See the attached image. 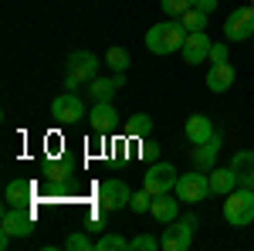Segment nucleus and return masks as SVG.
<instances>
[{
	"label": "nucleus",
	"instance_id": "39448f33",
	"mask_svg": "<svg viewBox=\"0 0 254 251\" xmlns=\"http://www.w3.org/2000/svg\"><path fill=\"white\" fill-rule=\"evenodd\" d=\"M176 180H180V173H176L173 163H153V167L142 173V187L153 193V197H159V193L176 190Z\"/></svg>",
	"mask_w": 254,
	"mask_h": 251
},
{
	"label": "nucleus",
	"instance_id": "f3484780",
	"mask_svg": "<svg viewBox=\"0 0 254 251\" xmlns=\"http://www.w3.org/2000/svg\"><path fill=\"white\" fill-rule=\"evenodd\" d=\"M3 197H7L10 207H31L34 204V183L31 180H10Z\"/></svg>",
	"mask_w": 254,
	"mask_h": 251
},
{
	"label": "nucleus",
	"instance_id": "9b49d317",
	"mask_svg": "<svg viewBox=\"0 0 254 251\" xmlns=\"http://www.w3.org/2000/svg\"><path fill=\"white\" fill-rule=\"evenodd\" d=\"M207 58H210V38H207V31L187 34V41H183V61L187 65H203Z\"/></svg>",
	"mask_w": 254,
	"mask_h": 251
},
{
	"label": "nucleus",
	"instance_id": "2eb2a0df",
	"mask_svg": "<svg viewBox=\"0 0 254 251\" xmlns=\"http://www.w3.org/2000/svg\"><path fill=\"white\" fill-rule=\"evenodd\" d=\"M149 214L156 217L159 224H170V221H176V214H180V197H176L173 190L153 197V207H149Z\"/></svg>",
	"mask_w": 254,
	"mask_h": 251
},
{
	"label": "nucleus",
	"instance_id": "f8f14e48",
	"mask_svg": "<svg viewBox=\"0 0 254 251\" xmlns=\"http://www.w3.org/2000/svg\"><path fill=\"white\" fill-rule=\"evenodd\" d=\"M88 119H92V129H95L98 136L112 133V129L119 126V112H116V105H112V102H95V105H92V112H88Z\"/></svg>",
	"mask_w": 254,
	"mask_h": 251
},
{
	"label": "nucleus",
	"instance_id": "c85d7f7f",
	"mask_svg": "<svg viewBox=\"0 0 254 251\" xmlns=\"http://www.w3.org/2000/svg\"><path fill=\"white\" fill-rule=\"evenodd\" d=\"M210 61H214V65H224V61H227V41L210 44Z\"/></svg>",
	"mask_w": 254,
	"mask_h": 251
},
{
	"label": "nucleus",
	"instance_id": "1a4fd4ad",
	"mask_svg": "<svg viewBox=\"0 0 254 251\" xmlns=\"http://www.w3.org/2000/svg\"><path fill=\"white\" fill-rule=\"evenodd\" d=\"M224 38L227 41L254 38V7H237V10H231V17L224 20Z\"/></svg>",
	"mask_w": 254,
	"mask_h": 251
},
{
	"label": "nucleus",
	"instance_id": "a878e982",
	"mask_svg": "<svg viewBox=\"0 0 254 251\" xmlns=\"http://www.w3.org/2000/svg\"><path fill=\"white\" fill-rule=\"evenodd\" d=\"M159 7H163L166 17H183V10L193 7V0H159Z\"/></svg>",
	"mask_w": 254,
	"mask_h": 251
},
{
	"label": "nucleus",
	"instance_id": "20e7f679",
	"mask_svg": "<svg viewBox=\"0 0 254 251\" xmlns=\"http://www.w3.org/2000/svg\"><path fill=\"white\" fill-rule=\"evenodd\" d=\"M176 197L183 200V204H200V200H207V193H210V176L203 173V170H193V173H183L176 180Z\"/></svg>",
	"mask_w": 254,
	"mask_h": 251
},
{
	"label": "nucleus",
	"instance_id": "4468645a",
	"mask_svg": "<svg viewBox=\"0 0 254 251\" xmlns=\"http://www.w3.org/2000/svg\"><path fill=\"white\" fill-rule=\"evenodd\" d=\"M214 122H210V116H203V112H196V116L187 119V126H183V136H187V143H193V146H200V143H207L210 136H214Z\"/></svg>",
	"mask_w": 254,
	"mask_h": 251
},
{
	"label": "nucleus",
	"instance_id": "ddd939ff",
	"mask_svg": "<svg viewBox=\"0 0 254 251\" xmlns=\"http://www.w3.org/2000/svg\"><path fill=\"white\" fill-rule=\"evenodd\" d=\"M217 156H220V133H214L207 143L193 146V170L210 173V170H214V163H217Z\"/></svg>",
	"mask_w": 254,
	"mask_h": 251
},
{
	"label": "nucleus",
	"instance_id": "5701e85b",
	"mask_svg": "<svg viewBox=\"0 0 254 251\" xmlns=\"http://www.w3.org/2000/svg\"><path fill=\"white\" fill-rule=\"evenodd\" d=\"M207 20H210V14H207V10H200V7H190V10H183L180 24L187 27V34H193V31H207Z\"/></svg>",
	"mask_w": 254,
	"mask_h": 251
},
{
	"label": "nucleus",
	"instance_id": "412c9836",
	"mask_svg": "<svg viewBox=\"0 0 254 251\" xmlns=\"http://www.w3.org/2000/svg\"><path fill=\"white\" fill-rule=\"evenodd\" d=\"M122 133H126V136H139V139L149 136V133H153V116H149V112H136V116H129V122L122 126Z\"/></svg>",
	"mask_w": 254,
	"mask_h": 251
},
{
	"label": "nucleus",
	"instance_id": "cd10ccee",
	"mask_svg": "<svg viewBox=\"0 0 254 251\" xmlns=\"http://www.w3.org/2000/svg\"><path fill=\"white\" fill-rule=\"evenodd\" d=\"M156 248H163V241H156L153 234H139L129 241V251H156Z\"/></svg>",
	"mask_w": 254,
	"mask_h": 251
},
{
	"label": "nucleus",
	"instance_id": "f257e3e1",
	"mask_svg": "<svg viewBox=\"0 0 254 251\" xmlns=\"http://www.w3.org/2000/svg\"><path fill=\"white\" fill-rule=\"evenodd\" d=\"M183 41H187V27L180 20H159L146 31V48L153 55H173L183 48Z\"/></svg>",
	"mask_w": 254,
	"mask_h": 251
},
{
	"label": "nucleus",
	"instance_id": "7c9ffc66",
	"mask_svg": "<svg viewBox=\"0 0 254 251\" xmlns=\"http://www.w3.org/2000/svg\"><path fill=\"white\" fill-rule=\"evenodd\" d=\"M183 221H187V224H190V228H193V231H196V224H200V217H196V214H187V217H183Z\"/></svg>",
	"mask_w": 254,
	"mask_h": 251
},
{
	"label": "nucleus",
	"instance_id": "b1692460",
	"mask_svg": "<svg viewBox=\"0 0 254 251\" xmlns=\"http://www.w3.org/2000/svg\"><path fill=\"white\" fill-rule=\"evenodd\" d=\"M95 251H129V238H122V234H98L95 241Z\"/></svg>",
	"mask_w": 254,
	"mask_h": 251
},
{
	"label": "nucleus",
	"instance_id": "dca6fc26",
	"mask_svg": "<svg viewBox=\"0 0 254 251\" xmlns=\"http://www.w3.org/2000/svg\"><path fill=\"white\" fill-rule=\"evenodd\" d=\"M122 85H126V75H116V78H92V82H88V95H92V102H112V95H116Z\"/></svg>",
	"mask_w": 254,
	"mask_h": 251
},
{
	"label": "nucleus",
	"instance_id": "0eeeda50",
	"mask_svg": "<svg viewBox=\"0 0 254 251\" xmlns=\"http://www.w3.org/2000/svg\"><path fill=\"white\" fill-rule=\"evenodd\" d=\"M98 204L105 207V211H122V207H129V200H132V190L122 183V180H102L98 183Z\"/></svg>",
	"mask_w": 254,
	"mask_h": 251
},
{
	"label": "nucleus",
	"instance_id": "c756f323",
	"mask_svg": "<svg viewBox=\"0 0 254 251\" xmlns=\"http://www.w3.org/2000/svg\"><path fill=\"white\" fill-rule=\"evenodd\" d=\"M193 7L207 10V14H214V10H217V0H193Z\"/></svg>",
	"mask_w": 254,
	"mask_h": 251
},
{
	"label": "nucleus",
	"instance_id": "a211bd4d",
	"mask_svg": "<svg viewBox=\"0 0 254 251\" xmlns=\"http://www.w3.org/2000/svg\"><path fill=\"white\" fill-rule=\"evenodd\" d=\"M231 170L237 173L241 187H254V150H237L231 160Z\"/></svg>",
	"mask_w": 254,
	"mask_h": 251
},
{
	"label": "nucleus",
	"instance_id": "423d86ee",
	"mask_svg": "<svg viewBox=\"0 0 254 251\" xmlns=\"http://www.w3.org/2000/svg\"><path fill=\"white\" fill-rule=\"evenodd\" d=\"M51 119L58 122V126H75L78 119H85V105H81V98L75 92H61L55 102H51Z\"/></svg>",
	"mask_w": 254,
	"mask_h": 251
},
{
	"label": "nucleus",
	"instance_id": "9d476101",
	"mask_svg": "<svg viewBox=\"0 0 254 251\" xmlns=\"http://www.w3.org/2000/svg\"><path fill=\"white\" fill-rule=\"evenodd\" d=\"M159 241H163L166 251H187L190 245H193V228H190L187 221H170Z\"/></svg>",
	"mask_w": 254,
	"mask_h": 251
},
{
	"label": "nucleus",
	"instance_id": "4be33fe9",
	"mask_svg": "<svg viewBox=\"0 0 254 251\" xmlns=\"http://www.w3.org/2000/svg\"><path fill=\"white\" fill-rule=\"evenodd\" d=\"M105 65H109L116 75H126V72H129V65H132V58H129V51H126V48L112 44V48L105 51Z\"/></svg>",
	"mask_w": 254,
	"mask_h": 251
},
{
	"label": "nucleus",
	"instance_id": "6ab92c4d",
	"mask_svg": "<svg viewBox=\"0 0 254 251\" xmlns=\"http://www.w3.org/2000/svg\"><path fill=\"white\" fill-rule=\"evenodd\" d=\"M234 187H241V183H237V173L231 170V167H214V170H210V193L227 197Z\"/></svg>",
	"mask_w": 254,
	"mask_h": 251
},
{
	"label": "nucleus",
	"instance_id": "7ed1b4c3",
	"mask_svg": "<svg viewBox=\"0 0 254 251\" xmlns=\"http://www.w3.org/2000/svg\"><path fill=\"white\" fill-rule=\"evenodd\" d=\"M98 68H102V61H98L92 51H71V58H68V78H64V88H68V92H75L81 82L98 78Z\"/></svg>",
	"mask_w": 254,
	"mask_h": 251
},
{
	"label": "nucleus",
	"instance_id": "aec40b11",
	"mask_svg": "<svg viewBox=\"0 0 254 251\" xmlns=\"http://www.w3.org/2000/svg\"><path fill=\"white\" fill-rule=\"evenodd\" d=\"M231 85H234V68H231V61H224V65H210L207 88H210V92H227Z\"/></svg>",
	"mask_w": 254,
	"mask_h": 251
},
{
	"label": "nucleus",
	"instance_id": "bb28decb",
	"mask_svg": "<svg viewBox=\"0 0 254 251\" xmlns=\"http://www.w3.org/2000/svg\"><path fill=\"white\" fill-rule=\"evenodd\" d=\"M64 248L68 251H92L95 241H92L88 234H68V238H64Z\"/></svg>",
	"mask_w": 254,
	"mask_h": 251
},
{
	"label": "nucleus",
	"instance_id": "2f4dec72",
	"mask_svg": "<svg viewBox=\"0 0 254 251\" xmlns=\"http://www.w3.org/2000/svg\"><path fill=\"white\" fill-rule=\"evenodd\" d=\"M251 7H254V0H251Z\"/></svg>",
	"mask_w": 254,
	"mask_h": 251
},
{
	"label": "nucleus",
	"instance_id": "f03ea898",
	"mask_svg": "<svg viewBox=\"0 0 254 251\" xmlns=\"http://www.w3.org/2000/svg\"><path fill=\"white\" fill-rule=\"evenodd\" d=\"M224 221L231 228H244L254 221V187H234L224 200Z\"/></svg>",
	"mask_w": 254,
	"mask_h": 251
},
{
	"label": "nucleus",
	"instance_id": "473e14b6",
	"mask_svg": "<svg viewBox=\"0 0 254 251\" xmlns=\"http://www.w3.org/2000/svg\"><path fill=\"white\" fill-rule=\"evenodd\" d=\"M251 41H254V38H251Z\"/></svg>",
	"mask_w": 254,
	"mask_h": 251
},
{
	"label": "nucleus",
	"instance_id": "393cba45",
	"mask_svg": "<svg viewBox=\"0 0 254 251\" xmlns=\"http://www.w3.org/2000/svg\"><path fill=\"white\" fill-rule=\"evenodd\" d=\"M149 207H153V193L146 190V187L132 193V200H129V211L132 214H149Z\"/></svg>",
	"mask_w": 254,
	"mask_h": 251
},
{
	"label": "nucleus",
	"instance_id": "6e6552de",
	"mask_svg": "<svg viewBox=\"0 0 254 251\" xmlns=\"http://www.w3.org/2000/svg\"><path fill=\"white\" fill-rule=\"evenodd\" d=\"M0 228L7 234H14V238H27V234H34V214L31 207H3V217H0Z\"/></svg>",
	"mask_w": 254,
	"mask_h": 251
}]
</instances>
